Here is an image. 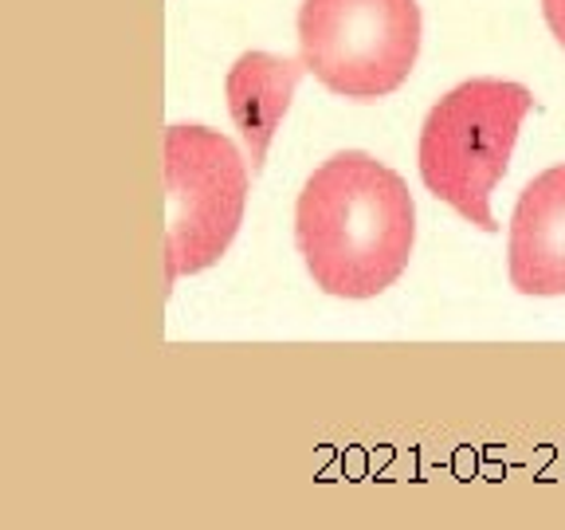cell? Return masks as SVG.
Segmentation results:
<instances>
[{"label": "cell", "mask_w": 565, "mask_h": 530, "mask_svg": "<svg viewBox=\"0 0 565 530\" xmlns=\"http://www.w3.org/2000/svg\"><path fill=\"white\" fill-rule=\"evenodd\" d=\"M542 17H546L554 40L565 47V0H542Z\"/></svg>", "instance_id": "cell-7"}, {"label": "cell", "mask_w": 565, "mask_h": 530, "mask_svg": "<svg viewBox=\"0 0 565 530\" xmlns=\"http://www.w3.org/2000/svg\"><path fill=\"white\" fill-rule=\"evenodd\" d=\"M530 106L534 95L522 83L468 80L448 91L420 126L416 161L424 189L479 232H499L491 193L503 181Z\"/></svg>", "instance_id": "cell-2"}, {"label": "cell", "mask_w": 565, "mask_h": 530, "mask_svg": "<svg viewBox=\"0 0 565 530\" xmlns=\"http://www.w3.org/2000/svg\"><path fill=\"white\" fill-rule=\"evenodd\" d=\"M247 161L204 126L166 130V283L221 264L244 221Z\"/></svg>", "instance_id": "cell-4"}, {"label": "cell", "mask_w": 565, "mask_h": 530, "mask_svg": "<svg viewBox=\"0 0 565 530\" xmlns=\"http://www.w3.org/2000/svg\"><path fill=\"white\" fill-rule=\"evenodd\" d=\"M507 272L519 295H565V161L522 189L507 240Z\"/></svg>", "instance_id": "cell-5"}, {"label": "cell", "mask_w": 565, "mask_h": 530, "mask_svg": "<svg viewBox=\"0 0 565 530\" xmlns=\"http://www.w3.org/2000/svg\"><path fill=\"white\" fill-rule=\"evenodd\" d=\"M420 55L416 0H302L299 60L327 91L358 103L385 98Z\"/></svg>", "instance_id": "cell-3"}, {"label": "cell", "mask_w": 565, "mask_h": 530, "mask_svg": "<svg viewBox=\"0 0 565 530\" xmlns=\"http://www.w3.org/2000/svg\"><path fill=\"white\" fill-rule=\"evenodd\" d=\"M295 240L315 287L334 299H377L413 256L416 204L405 177L362 150L334 153L302 186Z\"/></svg>", "instance_id": "cell-1"}, {"label": "cell", "mask_w": 565, "mask_h": 530, "mask_svg": "<svg viewBox=\"0 0 565 530\" xmlns=\"http://www.w3.org/2000/svg\"><path fill=\"white\" fill-rule=\"evenodd\" d=\"M302 75H307L302 60H287V55L271 52H244L228 67L224 98H228V115L247 146L252 169H264L267 146L291 110Z\"/></svg>", "instance_id": "cell-6"}]
</instances>
